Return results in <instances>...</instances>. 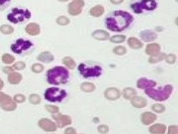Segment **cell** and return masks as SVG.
<instances>
[{
  "label": "cell",
  "mask_w": 178,
  "mask_h": 134,
  "mask_svg": "<svg viewBox=\"0 0 178 134\" xmlns=\"http://www.w3.org/2000/svg\"><path fill=\"white\" fill-rule=\"evenodd\" d=\"M134 17L129 13L124 11H113L109 13L105 19V26L112 32H122L130 26Z\"/></svg>",
  "instance_id": "1"
},
{
  "label": "cell",
  "mask_w": 178,
  "mask_h": 134,
  "mask_svg": "<svg viewBox=\"0 0 178 134\" xmlns=\"http://www.w3.org/2000/svg\"><path fill=\"white\" fill-rule=\"evenodd\" d=\"M47 81L50 85L65 84L69 79V71L63 67H55L47 71Z\"/></svg>",
  "instance_id": "2"
},
{
  "label": "cell",
  "mask_w": 178,
  "mask_h": 134,
  "mask_svg": "<svg viewBox=\"0 0 178 134\" xmlns=\"http://www.w3.org/2000/svg\"><path fill=\"white\" fill-rule=\"evenodd\" d=\"M78 71L84 78H98L102 73V67L98 63L91 61L81 63L78 67Z\"/></svg>",
  "instance_id": "3"
},
{
  "label": "cell",
  "mask_w": 178,
  "mask_h": 134,
  "mask_svg": "<svg viewBox=\"0 0 178 134\" xmlns=\"http://www.w3.org/2000/svg\"><path fill=\"white\" fill-rule=\"evenodd\" d=\"M32 13L29 10L24 8H13L8 15L7 20L13 24H23L31 18Z\"/></svg>",
  "instance_id": "4"
},
{
  "label": "cell",
  "mask_w": 178,
  "mask_h": 134,
  "mask_svg": "<svg viewBox=\"0 0 178 134\" xmlns=\"http://www.w3.org/2000/svg\"><path fill=\"white\" fill-rule=\"evenodd\" d=\"M11 50L15 54L24 56L31 54L34 51V44L30 40L20 38L11 44Z\"/></svg>",
  "instance_id": "5"
},
{
  "label": "cell",
  "mask_w": 178,
  "mask_h": 134,
  "mask_svg": "<svg viewBox=\"0 0 178 134\" xmlns=\"http://www.w3.org/2000/svg\"><path fill=\"white\" fill-rule=\"evenodd\" d=\"M173 90V87L170 85H166L164 87H160L158 89L148 88L146 89L145 92L150 98L157 101H164L170 97Z\"/></svg>",
  "instance_id": "6"
},
{
  "label": "cell",
  "mask_w": 178,
  "mask_h": 134,
  "mask_svg": "<svg viewBox=\"0 0 178 134\" xmlns=\"http://www.w3.org/2000/svg\"><path fill=\"white\" fill-rule=\"evenodd\" d=\"M131 9L135 13H142L144 11H152L157 7L155 0H139L132 3Z\"/></svg>",
  "instance_id": "7"
},
{
  "label": "cell",
  "mask_w": 178,
  "mask_h": 134,
  "mask_svg": "<svg viewBox=\"0 0 178 134\" xmlns=\"http://www.w3.org/2000/svg\"><path fill=\"white\" fill-rule=\"evenodd\" d=\"M45 98L50 102H61L67 97L64 90L57 87H50L46 90L44 94Z\"/></svg>",
  "instance_id": "8"
},
{
  "label": "cell",
  "mask_w": 178,
  "mask_h": 134,
  "mask_svg": "<svg viewBox=\"0 0 178 134\" xmlns=\"http://www.w3.org/2000/svg\"><path fill=\"white\" fill-rule=\"evenodd\" d=\"M83 6H84L83 0H72L68 4V13L71 16H78L82 12Z\"/></svg>",
  "instance_id": "9"
},
{
  "label": "cell",
  "mask_w": 178,
  "mask_h": 134,
  "mask_svg": "<svg viewBox=\"0 0 178 134\" xmlns=\"http://www.w3.org/2000/svg\"><path fill=\"white\" fill-rule=\"evenodd\" d=\"M52 117L56 121V123L58 126V127L63 128L65 127V126L70 125L72 120L70 116L65 115H53Z\"/></svg>",
  "instance_id": "10"
},
{
  "label": "cell",
  "mask_w": 178,
  "mask_h": 134,
  "mask_svg": "<svg viewBox=\"0 0 178 134\" xmlns=\"http://www.w3.org/2000/svg\"><path fill=\"white\" fill-rule=\"evenodd\" d=\"M39 125L43 130L47 132H53L57 130L55 123L48 119H42L41 120H40Z\"/></svg>",
  "instance_id": "11"
},
{
  "label": "cell",
  "mask_w": 178,
  "mask_h": 134,
  "mask_svg": "<svg viewBox=\"0 0 178 134\" xmlns=\"http://www.w3.org/2000/svg\"><path fill=\"white\" fill-rule=\"evenodd\" d=\"M105 97L109 100L114 101L121 97L120 90L116 87H110L106 89L105 92Z\"/></svg>",
  "instance_id": "12"
},
{
  "label": "cell",
  "mask_w": 178,
  "mask_h": 134,
  "mask_svg": "<svg viewBox=\"0 0 178 134\" xmlns=\"http://www.w3.org/2000/svg\"><path fill=\"white\" fill-rule=\"evenodd\" d=\"M157 85L156 82L153 80H148L147 78H142L137 81V87L140 89H148V88H153Z\"/></svg>",
  "instance_id": "13"
},
{
  "label": "cell",
  "mask_w": 178,
  "mask_h": 134,
  "mask_svg": "<svg viewBox=\"0 0 178 134\" xmlns=\"http://www.w3.org/2000/svg\"><path fill=\"white\" fill-rule=\"evenodd\" d=\"M141 38L145 42H151L157 38V34L152 30H144L141 32Z\"/></svg>",
  "instance_id": "14"
},
{
  "label": "cell",
  "mask_w": 178,
  "mask_h": 134,
  "mask_svg": "<svg viewBox=\"0 0 178 134\" xmlns=\"http://www.w3.org/2000/svg\"><path fill=\"white\" fill-rule=\"evenodd\" d=\"M131 103L134 107L137 108H141L146 107L147 105V101L146 98L143 97H139V96H135L131 99Z\"/></svg>",
  "instance_id": "15"
},
{
  "label": "cell",
  "mask_w": 178,
  "mask_h": 134,
  "mask_svg": "<svg viewBox=\"0 0 178 134\" xmlns=\"http://www.w3.org/2000/svg\"><path fill=\"white\" fill-rule=\"evenodd\" d=\"M157 120V116L150 112H146L141 115V122L146 125L153 123Z\"/></svg>",
  "instance_id": "16"
},
{
  "label": "cell",
  "mask_w": 178,
  "mask_h": 134,
  "mask_svg": "<svg viewBox=\"0 0 178 134\" xmlns=\"http://www.w3.org/2000/svg\"><path fill=\"white\" fill-rule=\"evenodd\" d=\"M160 50H161V47L158 44H151L147 45L146 52L147 55L152 57L160 53Z\"/></svg>",
  "instance_id": "17"
},
{
  "label": "cell",
  "mask_w": 178,
  "mask_h": 134,
  "mask_svg": "<svg viewBox=\"0 0 178 134\" xmlns=\"http://www.w3.org/2000/svg\"><path fill=\"white\" fill-rule=\"evenodd\" d=\"M166 131V126L161 124H157L149 128V131L152 134H164Z\"/></svg>",
  "instance_id": "18"
},
{
  "label": "cell",
  "mask_w": 178,
  "mask_h": 134,
  "mask_svg": "<svg viewBox=\"0 0 178 134\" xmlns=\"http://www.w3.org/2000/svg\"><path fill=\"white\" fill-rule=\"evenodd\" d=\"M92 36L99 41H105L109 38V34L105 30H96L93 32Z\"/></svg>",
  "instance_id": "19"
},
{
  "label": "cell",
  "mask_w": 178,
  "mask_h": 134,
  "mask_svg": "<svg viewBox=\"0 0 178 134\" xmlns=\"http://www.w3.org/2000/svg\"><path fill=\"white\" fill-rule=\"evenodd\" d=\"M128 43L129 46L133 49H140L143 46V43L136 37H130L128 39Z\"/></svg>",
  "instance_id": "20"
},
{
  "label": "cell",
  "mask_w": 178,
  "mask_h": 134,
  "mask_svg": "<svg viewBox=\"0 0 178 134\" xmlns=\"http://www.w3.org/2000/svg\"><path fill=\"white\" fill-rule=\"evenodd\" d=\"M40 62L44 63H50L54 60V56L50 52H43L38 57Z\"/></svg>",
  "instance_id": "21"
},
{
  "label": "cell",
  "mask_w": 178,
  "mask_h": 134,
  "mask_svg": "<svg viewBox=\"0 0 178 134\" xmlns=\"http://www.w3.org/2000/svg\"><path fill=\"white\" fill-rule=\"evenodd\" d=\"M104 12H105V9L101 5H98V6H94L90 10L91 16L96 17L101 16L104 13Z\"/></svg>",
  "instance_id": "22"
},
{
  "label": "cell",
  "mask_w": 178,
  "mask_h": 134,
  "mask_svg": "<svg viewBox=\"0 0 178 134\" xmlns=\"http://www.w3.org/2000/svg\"><path fill=\"white\" fill-rule=\"evenodd\" d=\"M123 95L126 99H132V98L136 96V91L132 87H127L124 89Z\"/></svg>",
  "instance_id": "23"
},
{
  "label": "cell",
  "mask_w": 178,
  "mask_h": 134,
  "mask_svg": "<svg viewBox=\"0 0 178 134\" xmlns=\"http://www.w3.org/2000/svg\"><path fill=\"white\" fill-rule=\"evenodd\" d=\"M27 32L31 35H38L40 33V27L36 23H31L27 27Z\"/></svg>",
  "instance_id": "24"
},
{
  "label": "cell",
  "mask_w": 178,
  "mask_h": 134,
  "mask_svg": "<svg viewBox=\"0 0 178 134\" xmlns=\"http://www.w3.org/2000/svg\"><path fill=\"white\" fill-rule=\"evenodd\" d=\"M81 90L86 92H91L95 90V86L91 82H83L80 86Z\"/></svg>",
  "instance_id": "25"
},
{
  "label": "cell",
  "mask_w": 178,
  "mask_h": 134,
  "mask_svg": "<svg viewBox=\"0 0 178 134\" xmlns=\"http://www.w3.org/2000/svg\"><path fill=\"white\" fill-rule=\"evenodd\" d=\"M63 63L65 67L69 68L70 69H74L76 67V63L72 58L70 57H65L63 59Z\"/></svg>",
  "instance_id": "26"
},
{
  "label": "cell",
  "mask_w": 178,
  "mask_h": 134,
  "mask_svg": "<svg viewBox=\"0 0 178 134\" xmlns=\"http://www.w3.org/2000/svg\"><path fill=\"white\" fill-rule=\"evenodd\" d=\"M166 54L165 53H159L158 55H155V56H152L149 58L148 62L152 64H154V63H157L159 62H161L165 58Z\"/></svg>",
  "instance_id": "27"
},
{
  "label": "cell",
  "mask_w": 178,
  "mask_h": 134,
  "mask_svg": "<svg viewBox=\"0 0 178 134\" xmlns=\"http://www.w3.org/2000/svg\"><path fill=\"white\" fill-rule=\"evenodd\" d=\"M126 39V36L124 35H116L110 39V41L115 44H121L123 43Z\"/></svg>",
  "instance_id": "28"
},
{
  "label": "cell",
  "mask_w": 178,
  "mask_h": 134,
  "mask_svg": "<svg viewBox=\"0 0 178 134\" xmlns=\"http://www.w3.org/2000/svg\"><path fill=\"white\" fill-rule=\"evenodd\" d=\"M57 22L58 25L65 26V25H67L70 23V20L65 16H60L57 19Z\"/></svg>",
  "instance_id": "29"
},
{
  "label": "cell",
  "mask_w": 178,
  "mask_h": 134,
  "mask_svg": "<svg viewBox=\"0 0 178 134\" xmlns=\"http://www.w3.org/2000/svg\"><path fill=\"white\" fill-rule=\"evenodd\" d=\"M152 109L153 110L154 112H157L158 113H164L165 110V107L164 105L159 104V103H156L152 106Z\"/></svg>",
  "instance_id": "30"
},
{
  "label": "cell",
  "mask_w": 178,
  "mask_h": 134,
  "mask_svg": "<svg viewBox=\"0 0 178 134\" xmlns=\"http://www.w3.org/2000/svg\"><path fill=\"white\" fill-rule=\"evenodd\" d=\"M11 0H0V11H4L11 5Z\"/></svg>",
  "instance_id": "31"
},
{
  "label": "cell",
  "mask_w": 178,
  "mask_h": 134,
  "mask_svg": "<svg viewBox=\"0 0 178 134\" xmlns=\"http://www.w3.org/2000/svg\"><path fill=\"white\" fill-rule=\"evenodd\" d=\"M127 52V50L124 46H117L113 48V52L116 55H124Z\"/></svg>",
  "instance_id": "32"
},
{
  "label": "cell",
  "mask_w": 178,
  "mask_h": 134,
  "mask_svg": "<svg viewBox=\"0 0 178 134\" xmlns=\"http://www.w3.org/2000/svg\"><path fill=\"white\" fill-rule=\"evenodd\" d=\"M165 59L166 62L169 64H174L176 62V56L174 54H169L165 56Z\"/></svg>",
  "instance_id": "33"
},
{
  "label": "cell",
  "mask_w": 178,
  "mask_h": 134,
  "mask_svg": "<svg viewBox=\"0 0 178 134\" xmlns=\"http://www.w3.org/2000/svg\"><path fill=\"white\" fill-rule=\"evenodd\" d=\"M45 108H46V110L48 111V112L52 114L57 113L58 111H59V108H58L57 106H55V105H46Z\"/></svg>",
  "instance_id": "34"
},
{
  "label": "cell",
  "mask_w": 178,
  "mask_h": 134,
  "mask_svg": "<svg viewBox=\"0 0 178 134\" xmlns=\"http://www.w3.org/2000/svg\"><path fill=\"white\" fill-rule=\"evenodd\" d=\"M32 69H33V71L35 73H40L43 71V69H44V67H43V66L42 64H35L33 66Z\"/></svg>",
  "instance_id": "35"
},
{
  "label": "cell",
  "mask_w": 178,
  "mask_h": 134,
  "mask_svg": "<svg viewBox=\"0 0 178 134\" xmlns=\"http://www.w3.org/2000/svg\"><path fill=\"white\" fill-rule=\"evenodd\" d=\"M30 101L35 104H38L40 102V98L37 94H32L30 97Z\"/></svg>",
  "instance_id": "36"
},
{
  "label": "cell",
  "mask_w": 178,
  "mask_h": 134,
  "mask_svg": "<svg viewBox=\"0 0 178 134\" xmlns=\"http://www.w3.org/2000/svg\"><path fill=\"white\" fill-rule=\"evenodd\" d=\"M98 131L99 133H108V131H109V127L106 125H101L100 126H98Z\"/></svg>",
  "instance_id": "37"
},
{
  "label": "cell",
  "mask_w": 178,
  "mask_h": 134,
  "mask_svg": "<svg viewBox=\"0 0 178 134\" xmlns=\"http://www.w3.org/2000/svg\"><path fill=\"white\" fill-rule=\"evenodd\" d=\"M177 128V126H170L169 128V134H178Z\"/></svg>",
  "instance_id": "38"
},
{
  "label": "cell",
  "mask_w": 178,
  "mask_h": 134,
  "mask_svg": "<svg viewBox=\"0 0 178 134\" xmlns=\"http://www.w3.org/2000/svg\"><path fill=\"white\" fill-rule=\"evenodd\" d=\"M65 134H77L75 128H68L65 130Z\"/></svg>",
  "instance_id": "39"
},
{
  "label": "cell",
  "mask_w": 178,
  "mask_h": 134,
  "mask_svg": "<svg viewBox=\"0 0 178 134\" xmlns=\"http://www.w3.org/2000/svg\"><path fill=\"white\" fill-rule=\"evenodd\" d=\"M111 3H113L114 4H121L122 2H123V0H110Z\"/></svg>",
  "instance_id": "40"
},
{
  "label": "cell",
  "mask_w": 178,
  "mask_h": 134,
  "mask_svg": "<svg viewBox=\"0 0 178 134\" xmlns=\"http://www.w3.org/2000/svg\"><path fill=\"white\" fill-rule=\"evenodd\" d=\"M58 1H59V2H67V1H68V0H58Z\"/></svg>",
  "instance_id": "41"
}]
</instances>
